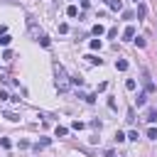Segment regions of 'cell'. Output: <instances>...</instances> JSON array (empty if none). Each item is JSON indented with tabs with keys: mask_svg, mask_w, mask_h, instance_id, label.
Listing matches in <instances>:
<instances>
[{
	"mask_svg": "<svg viewBox=\"0 0 157 157\" xmlns=\"http://www.w3.org/2000/svg\"><path fill=\"white\" fill-rule=\"evenodd\" d=\"M5 118H7V120H12V123H15V120H20V118H17L15 113H5Z\"/></svg>",
	"mask_w": 157,
	"mask_h": 157,
	"instance_id": "cell-22",
	"label": "cell"
},
{
	"mask_svg": "<svg viewBox=\"0 0 157 157\" xmlns=\"http://www.w3.org/2000/svg\"><path fill=\"white\" fill-rule=\"evenodd\" d=\"M145 120H147V123H155V120H157V110H155V108H147V113H145Z\"/></svg>",
	"mask_w": 157,
	"mask_h": 157,
	"instance_id": "cell-3",
	"label": "cell"
},
{
	"mask_svg": "<svg viewBox=\"0 0 157 157\" xmlns=\"http://www.w3.org/2000/svg\"><path fill=\"white\" fill-rule=\"evenodd\" d=\"M66 15H69V17H76V15H78V7H76V5H69V7H66Z\"/></svg>",
	"mask_w": 157,
	"mask_h": 157,
	"instance_id": "cell-6",
	"label": "cell"
},
{
	"mask_svg": "<svg viewBox=\"0 0 157 157\" xmlns=\"http://www.w3.org/2000/svg\"><path fill=\"white\" fill-rule=\"evenodd\" d=\"M2 59H5V61H10V59H12V52H10V49H5V52H2Z\"/></svg>",
	"mask_w": 157,
	"mask_h": 157,
	"instance_id": "cell-19",
	"label": "cell"
},
{
	"mask_svg": "<svg viewBox=\"0 0 157 157\" xmlns=\"http://www.w3.org/2000/svg\"><path fill=\"white\" fill-rule=\"evenodd\" d=\"M54 76H56V88H59V93H66V91H69V76H66V69H64L59 61H54Z\"/></svg>",
	"mask_w": 157,
	"mask_h": 157,
	"instance_id": "cell-1",
	"label": "cell"
},
{
	"mask_svg": "<svg viewBox=\"0 0 157 157\" xmlns=\"http://www.w3.org/2000/svg\"><path fill=\"white\" fill-rule=\"evenodd\" d=\"M0 44L7 47V44H10V37H7V34H0Z\"/></svg>",
	"mask_w": 157,
	"mask_h": 157,
	"instance_id": "cell-18",
	"label": "cell"
},
{
	"mask_svg": "<svg viewBox=\"0 0 157 157\" xmlns=\"http://www.w3.org/2000/svg\"><path fill=\"white\" fill-rule=\"evenodd\" d=\"M142 83H145V91H155V83H152V78H150L147 71L142 74Z\"/></svg>",
	"mask_w": 157,
	"mask_h": 157,
	"instance_id": "cell-2",
	"label": "cell"
},
{
	"mask_svg": "<svg viewBox=\"0 0 157 157\" xmlns=\"http://www.w3.org/2000/svg\"><path fill=\"white\" fill-rule=\"evenodd\" d=\"M101 47H103L101 39H91V49H101Z\"/></svg>",
	"mask_w": 157,
	"mask_h": 157,
	"instance_id": "cell-14",
	"label": "cell"
},
{
	"mask_svg": "<svg viewBox=\"0 0 157 157\" xmlns=\"http://www.w3.org/2000/svg\"><path fill=\"white\" fill-rule=\"evenodd\" d=\"M103 32H105V29H103V25H93V34H96V37H101Z\"/></svg>",
	"mask_w": 157,
	"mask_h": 157,
	"instance_id": "cell-11",
	"label": "cell"
},
{
	"mask_svg": "<svg viewBox=\"0 0 157 157\" xmlns=\"http://www.w3.org/2000/svg\"><path fill=\"white\" fill-rule=\"evenodd\" d=\"M39 44H42V47H49V44H52V39H49L47 34H42V37H39Z\"/></svg>",
	"mask_w": 157,
	"mask_h": 157,
	"instance_id": "cell-12",
	"label": "cell"
},
{
	"mask_svg": "<svg viewBox=\"0 0 157 157\" xmlns=\"http://www.w3.org/2000/svg\"><path fill=\"white\" fill-rule=\"evenodd\" d=\"M83 98H86L88 103H96V93H88V96H83Z\"/></svg>",
	"mask_w": 157,
	"mask_h": 157,
	"instance_id": "cell-21",
	"label": "cell"
},
{
	"mask_svg": "<svg viewBox=\"0 0 157 157\" xmlns=\"http://www.w3.org/2000/svg\"><path fill=\"white\" fill-rule=\"evenodd\" d=\"M0 81H10V78L5 76V71H0Z\"/></svg>",
	"mask_w": 157,
	"mask_h": 157,
	"instance_id": "cell-24",
	"label": "cell"
},
{
	"mask_svg": "<svg viewBox=\"0 0 157 157\" xmlns=\"http://www.w3.org/2000/svg\"><path fill=\"white\" fill-rule=\"evenodd\" d=\"M145 98H147V93H137V105H145Z\"/></svg>",
	"mask_w": 157,
	"mask_h": 157,
	"instance_id": "cell-16",
	"label": "cell"
},
{
	"mask_svg": "<svg viewBox=\"0 0 157 157\" xmlns=\"http://www.w3.org/2000/svg\"><path fill=\"white\" fill-rule=\"evenodd\" d=\"M108 5H110V10H123V2L120 0H108Z\"/></svg>",
	"mask_w": 157,
	"mask_h": 157,
	"instance_id": "cell-9",
	"label": "cell"
},
{
	"mask_svg": "<svg viewBox=\"0 0 157 157\" xmlns=\"http://www.w3.org/2000/svg\"><path fill=\"white\" fill-rule=\"evenodd\" d=\"M83 59H86V61H88V64H98V66H101V64H103V61H101V59H96V56H93V54H86V56H83Z\"/></svg>",
	"mask_w": 157,
	"mask_h": 157,
	"instance_id": "cell-7",
	"label": "cell"
},
{
	"mask_svg": "<svg viewBox=\"0 0 157 157\" xmlns=\"http://www.w3.org/2000/svg\"><path fill=\"white\" fill-rule=\"evenodd\" d=\"M115 69H118V71H125V69H128V61H125V59H118V61H115Z\"/></svg>",
	"mask_w": 157,
	"mask_h": 157,
	"instance_id": "cell-8",
	"label": "cell"
},
{
	"mask_svg": "<svg viewBox=\"0 0 157 157\" xmlns=\"http://www.w3.org/2000/svg\"><path fill=\"white\" fill-rule=\"evenodd\" d=\"M135 2H137V0H135Z\"/></svg>",
	"mask_w": 157,
	"mask_h": 157,
	"instance_id": "cell-25",
	"label": "cell"
},
{
	"mask_svg": "<svg viewBox=\"0 0 157 157\" xmlns=\"http://www.w3.org/2000/svg\"><path fill=\"white\" fill-rule=\"evenodd\" d=\"M135 86H137L135 78H128V81H125V88H128V91H135Z\"/></svg>",
	"mask_w": 157,
	"mask_h": 157,
	"instance_id": "cell-13",
	"label": "cell"
},
{
	"mask_svg": "<svg viewBox=\"0 0 157 157\" xmlns=\"http://www.w3.org/2000/svg\"><path fill=\"white\" fill-rule=\"evenodd\" d=\"M147 137H152V140H157V130H155V128H150V130H147Z\"/></svg>",
	"mask_w": 157,
	"mask_h": 157,
	"instance_id": "cell-20",
	"label": "cell"
},
{
	"mask_svg": "<svg viewBox=\"0 0 157 157\" xmlns=\"http://www.w3.org/2000/svg\"><path fill=\"white\" fill-rule=\"evenodd\" d=\"M123 140H128V137H125L123 132H115V142H123Z\"/></svg>",
	"mask_w": 157,
	"mask_h": 157,
	"instance_id": "cell-23",
	"label": "cell"
},
{
	"mask_svg": "<svg viewBox=\"0 0 157 157\" xmlns=\"http://www.w3.org/2000/svg\"><path fill=\"white\" fill-rule=\"evenodd\" d=\"M71 128H74V130H83V123H81V120H74Z\"/></svg>",
	"mask_w": 157,
	"mask_h": 157,
	"instance_id": "cell-17",
	"label": "cell"
},
{
	"mask_svg": "<svg viewBox=\"0 0 157 157\" xmlns=\"http://www.w3.org/2000/svg\"><path fill=\"white\" fill-rule=\"evenodd\" d=\"M49 142H52V140H49V137H42V140H39V142H37V145H34V150H37V152H39V150H42V147H47V145H49Z\"/></svg>",
	"mask_w": 157,
	"mask_h": 157,
	"instance_id": "cell-5",
	"label": "cell"
},
{
	"mask_svg": "<svg viewBox=\"0 0 157 157\" xmlns=\"http://www.w3.org/2000/svg\"><path fill=\"white\" fill-rule=\"evenodd\" d=\"M123 37H125V39H135V27H132V25H128V27H125V32H123Z\"/></svg>",
	"mask_w": 157,
	"mask_h": 157,
	"instance_id": "cell-4",
	"label": "cell"
},
{
	"mask_svg": "<svg viewBox=\"0 0 157 157\" xmlns=\"http://www.w3.org/2000/svg\"><path fill=\"white\" fill-rule=\"evenodd\" d=\"M145 12H147V7H145V2H140L137 5V17H145Z\"/></svg>",
	"mask_w": 157,
	"mask_h": 157,
	"instance_id": "cell-10",
	"label": "cell"
},
{
	"mask_svg": "<svg viewBox=\"0 0 157 157\" xmlns=\"http://www.w3.org/2000/svg\"><path fill=\"white\" fill-rule=\"evenodd\" d=\"M66 132H69V130H66V128H64V125H59V128H56V137H64V135H66Z\"/></svg>",
	"mask_w": 157,
	"mask_h": 157,
	"instance_id": "cell-15",
	"label": "cell"
}]
</instances>
